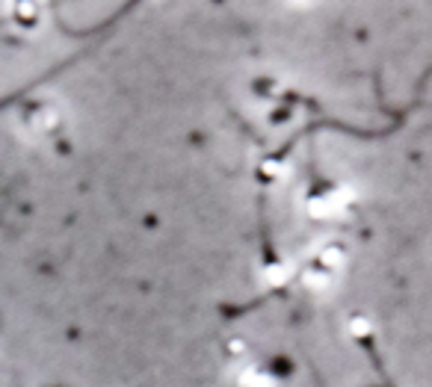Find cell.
Here are the masks:
<instances>
[{
    "instance_id": "3957f363",
    "label": "cell",
    "mask_w": 432,
    "mask_h": 387,
    "mask_svg": "<svg viewBox=\"0 0 432 387\" xmlns=\"http://www.w3.org/2000/svg\"><path fill=\"white\" fill-rule=\"evenodd\" d=\"M343 260H346V248L338 246V243H331V246H326V248L320 251V260H317V263H323V266H329V269H335V266H341Z\"/></svg>"
},
{
    "instance_id": "277c9868",
    "label": "cell",
    "mask_w": 432,
    "mask_h": 387,
    "mask_svg": "<svg viewBox=\"0 0 432 387\" xmlns=\"http://www.w3.org/2000/svg\"><path fill=\"white\" fill-rule=\"evenodd\" d=\"M243 384L246 387H278V381L267 373V369H249L243 376Z\"/></svg>"
},
{
    "instance_id": "7a4b0ae2",
    "label": "cell",
    "mask_w": 432,
    "mask_h": 387,
    "mask_svg": "<svg viewBox=\"0 0 432 387\" xmlns=\"http://www.w3.org/2000/svg\"><path fill=\"white\" fill-rule=\"evenodd\" d=\"M302 281H305V287H311V290H326L331 284V269L323 266V263H314V266H308V272L302 275Z\"/></svg>"
},
{
    "instance_id": "6da1fadb",
    "label": "cell",
    "mask_w": 432,
    "mask_h": 387,
    "mask_svg": "<svg viewBox=\"0 0 432 387\" xmlns=\"http://www.w3.org/2000/svg\"><path fill=\"white\" fill-rule=\"evenodd\" d=\"M346 207L343 192H323L311 201V213L314 216H338Z\"/></svg>"
},
{
    "instance_id": "5b68a950",
    "label": "cell",
    "mask_w": 432,
    "mask_h": 387,
    "mask_svg": "<svg viewBox=\"0 0 432 387\" xmlns=\"http://www.w3.org/2000/svg\"><path fill=\"white\" fill-rule=\"evenodd\" d=\"M370 319L368 316H353L350 319V331H356V334H370Z\"/></svg>"
}]
</instances>
